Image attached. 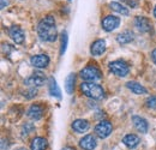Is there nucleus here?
I'll list each match as a JSON object with an SVG mask.
<instances>
[{"label": "nucleus", "instance_id": "f257e3e1", "mask_svg": "<svg viewBox=\"0 0 156 150\" xmlns=\"http://www.w3.org/2000/svg\"><path fill=\"white\" fill-rule=\"evenodd\" d=\"M37 34L39 38L42 41L46 42H53L58 38L57 33V27H55V19L53 16H46L44 18L40 20L37 25Z\"/></svg>", "mask_w": 156, "mask_h": 150}, {"label": "nucleus", "instance_id": "f03ea898", "mask_svg": "<svg viewBox=\"0 0 156 150\" xmlns=\"http://www.w3.org/2000/svg\"><path fill=\"white\" fill-rule=\"evenodd\" d=\"M80 91L89 98L94 100H102L105 97V90L101 85H98L94 82H84L80 83Z\"/></svg>", "mask_w": 156, "mask_h": 150}, {"label": "nucleus", "instance_id": "7ed1b4c3", "mask_svg": "<svg viewBox=\"0 0 156 150\" xmlns=\"http://www.w3.org/2000/svg\"><path fill=\"white\" fill-rule=\"evenodd\" d=\"M80 77L87 82H95V80H100L102 78V73L98 66L89 65L80 71Z\"/></svg>", "mask_w": 156, "mask_h": 150}, {"label": "nucleus", "instance_id": "20e7f679", "mask_svg": "<svg viewBox=\"0 0 156 150\" xmlns=\"http://www.w3.org/2000/svg\"><path fill=\"white\" fill-rule=\"evenodd\" d=\"M109 70L112 73H114L118 77H126L130 72V67L125 61L121 60H117V61H112L108 65Z\"/></svg>", "mask_w": 156, "mask_h": 150}, {"label": "nucleus", "instance_id": "39448f33", "mask_svg": "<svg viewBox=\"0 0 156 150\" xmlns=\"http://www.w3.org/2000/svg\"><path fill=\"white\" fill-rule=\"evenodd\" d=\"M112 130H113L112 124L109 121H107V120H102L95 126V134L98 136V138L103 139V138H107L112 133Z\"/></svg>", "mask_w": 156, "mask_h": 150}, {"label": "nucleus", "instance_id": "423d86ee", "mask_svg": "<svg viewBox=\"0 0 156 150\" xmlns=\"http://www.w3.org/2000/svg\"><path fill=\"white\" fill-rule=\"evenodd\" d=\"M101 25H102V29L105 31H113L120 25V18L117 17V16H112V15L111 16H106L105 18L102 19Z\"/></svg>", "mask_w": 156, "mask_h": 150}, {"label": "nucleus", "instance_id": "0eeeda50", "mask_svg": "<svg viewBox=\"0 0 156 150\" xmlns=\"http://www.w3.org/2000/svg\"><path fill=\"white\" fill-rule=\"evenodd\" d=\"M24 83L27 85H30V87H34V88L35 87H41L46 83V76L43 75L41 71H35L29 78L25 79Z\"/></svg>", "mask_w": 156, "mask_h": 150}, {"label": "nucleus", "instance_id": "6e6552de", "mask_svg": "<svg viewBox=\"0 0 156 150\" xmlns=\"http://www.w3.org/2000/svg\"><path fill=\"white\" fill-rule=\"evenodd\" d=\"M9 35L13 40V42L17 43V45H23V42L25 40L24 31L22 30L20 25H11L10 29H9Z\"/></svg>", "mask_w": 156, "mask_h": 150}, {"label": "nucleus", "instance_id": "1a4fd4ad", "mask_svg": "<svg viewBox=\"0 0 156 150\" xmlns=\"http://www.w3.org/2000/svg\"><path fill=\"white\" fill-rule=\"evenodd\" d=\"M96 145H98V141L93 134H87L79 141V147L83 150H94Z\"/></svg>", "mask_w": 156, "mask_h": 150}, {"label": "nucleus", "instance_id": "9d476101", "mask_svg": "<svg viewBox=\"0 0 156 150\" xmlns=\"http://www.w3.org/2000/svg\"><path fill=\"white\" fill-rule=\"evenodd\" d=\"M135 25L140 33H149L151 31V22L147 17L137 16L135 18Z\"/></svg>", "mask_w": 156, "mask_h": 150}, {"label": "nucleus", "instance_id": "9b49d317", "mask_svg": "<svg viewBox=\"0 0 156 150\" xmlns=\"http://www.w3.org/2000/svg\"><path fill=\"white\" fill-rule=\"evenodd\" d=\"M30 64L34 67L37 69H44L48 66L49 64V56L46 54H37V55H33L30 58Z\"/></svg>", "mask_w": 156, "mask_h": 150}, {"label": "nucleus", "instance_id": "f8f14e48", "mask_svg": "<svg viewBox=\"0 0 156 150\" xmlns=\"http://www.w3.org/2000/svg\"><path fill=\"white\" fill-rule=\"evenodd\" d=\"M27 114L33 120H40L44 114V108H43V106H41L39 103H35V105H31L29 107Z\"/></svg>", "mask_w": 156, "mask_h": 150}, {"label": "nucleus", "instance_id": "ddd939ff", "mask_svg": "<svg viewBox=\"0 0 156 150\" xmlns=\"http://www.w3.org/2000/svg\"><path fill=\"white\" fill-rule=\"evenodd\" d=\"M105 51H106V41L102 38L94 41L90 46V53L94 56L102 55L105 53Z\"/></svg>", "mask_w": 156, "mask_h": 150}, {"label": "nucleus", "instance_id": "4468645a", "mask_svg": "<svg viewBox=\"0 0 156 150\" xmlns=\"http://www.w3.org/2000/svg\"><path fill=\"white\" fill-rule=\"evenodd\" d=\"M132 121H133V125L137 130L142 133H147L148 132V129H149V124L148 121L142 118V116H138V115H133L132 116Z\"/></svg>", "mask_w": 156, "mask_h": 150}, {"label": "nucleus", "instance_id": "2eb2a0df", "mask_svg": "<svg viewBox=\"0 0 156 150\" xmlns=\"http://www.w3.org/2000/svg\"><path fill=\"white\" fill-rule=\"evenodd\" d=\"M89 121L85 120V119H76L72 124H71V127L73 131H76L77 133H83V132L88 131L89 129Z\"/></svg>", "mask_w": 156, "mask_h": 150}, {"label": "nucleus", "instance_id": "dca6fc26", "mask_svg": "<svg viewBox=\"0 0 156 150\" xmlns=\"http://www.w3.org/2000/svg\"><path fill=\"white\" fill-rule=\"evenodd\" d=\"M122 143L129 148V149H135L139 144V137L133 133H129L122 138Z\"/></svg>", "mask_w": 156, "mask_h": 150}, {"label": "nucleus", "instance_id": "f3484780", "mask_svg": "<svg viewBox=\"0 0 156 150\" xmlns=\"http://www.w3.org/2000/svg\"><path fill=\"white\" fill-rule=\"evenodd\" d=\"M47 147H48L47 139L43 137H35L30 143V149L31 150H46Z\"/></svg>", "mask_w": 156, "mask_h": 150}, {"label": "nucleus", "instance_id": "a211bd4d", "mask_svg": "<svg viewBox=\"0 0 156 150\" xmlns=\"http://www.w3.org/2000/svg\"><path fill=\"white\" fill-rule=\"evenodd\" d=\"M133 40H135V34H133L132 31H130V30H125L124 33L119 34L117 36L118 43H120V45L130 43V42H132Z\"/></svg>", "mask_w": 156, "mask_h": 150}, {"label": "nucleus", "instance_id": "6ab92c4d", "mask_svg": "<svg viewBox=\"0 0 156 150\" xmlns=\"http://www.w3.org/2000/svg\"><path fill=\"white\" fill-rule=\"evenodd\" d=\"M126 87H127L132 93H135V94H137V95H144L148 93L147 89H145L142 84H139V83H137V82H133V80L127 82V83H126Z\"/></svg>", "mask_w": 156, "mask_h": 150}, {"label": "nucleus", "instance_id": "aec40b11", "mask_svg": "<svg viewBox=\"0 0 156 150\" xmlns=\"http://www.w3.org/2000/svg\"><path fill=\"white\" fill-rule=\"evenodd\" d=\"M48 90H49L52 96L58 97V98L61 97V93H60V89L57 84V80L53 77H49V79H48Z\"/></svg>", "mask_w": 156, "mask_h": 150}, {"label": "nucleus", "instance_id": "412c9836", "mask_svg": "<svg viewBox=\"0 0 156 150\" xmlns=\"http://www.w3.org/2000/svg\"><path fill=\"white\" fill-rule=\"evenodd\" d=\"M109 7H111L112 11H114V12H117V13H120L121 16H129V13H130V11H129L124 5H121V4L118 2V1H112V2L109 4Z\"/></svg>", "mask_w": 156, "mask_h": 150}, {"label": "nucleus", "instance_id": "4be33fe9", "mask_svg": "<svg viewBox=\"0 0 156 150\" xmlns=\"http://www.w3.org/2000/svg\"><path fill=\"white\" fill-rule=\"evenodd\" d=\"M75 82H76V75L75 73H70V75L66 77V80H65V90L67 94H72L73 90H75Z\"/></svg>", "mask_w": 156, "mask_h": 150}, {"label": "nucleus", "instance_id": "5701e85b", "mask_svg": "<svg viewBox=\"0 0 156 150\" xmlns=\"http://www.w3.org/2000/svg\"><path fill=\"white\" fill-rule=\"evenodd\" d=\"M67 41H69L67 33H62V34H61V47H60V54H61V55H64V53H65V51H66Z\"/></svg>", "mask_w": 156, "mask_h": 150}, {"label": "nucleus", "instance_id": "b1692460", "mask_svg": "<svg viewBox=\"0 0 156 150\" xmlns=\"http://www.w3.org/2000/svg\"><path fill=\"white\" fill-rule=\"evenodd\" d=\"M147 107L149 108H156V96H150L147 100Z\"/></svg>", "mask_w": 156, "mask_h": 150}, {"label": "nucleus", "instance_id": "393cba45", "mask_svg": "<svg viewBox=\"0 0 156 150\" xmlns=\"http://www.w3.org/2000/svg\"><path fill=\"white\" fill-rule=\"evenodd\" d=\"M36 94H37V90H36V88H34V87H31L25 94H24V96L27 97V98H33L34 96H36Z\"/></svg>", "mask_w": 156, "mask_h": 150}, {"label": "nucleus", "instance_id": "a878e982", "mask_svg": "<svg viewBox=\"0 0 156 150\" xmlns=\"http://www.w3.org/2000/svg\"><path fill=\"white\" fill-rule=\"evenodd\" d=\"M126 4L131 5V7H137L138 6V0H125Z\"/></svg>", "mask_w": 156, "mask_h": 150}, {"label": "nucleus", "instance_id": "bb28decb", "mask_svg": "<svg viewBox=\"0 0 156 150\" xmlns=\"http://www.w3.org/2000/svg\"><path fill=\"white\" fill-rule=\"evenodd\" d=\"M151 60L154 61V64L156 65V48L153 49V52H151Z\"/></svg>", "mask_w": 156, "mask_h": 150}, {"label": "nucleus", "instance_id": "cd10ccee", "mask_svg": "<svg viewBox=\"0 0 156 150\" xmlns=\"http://www.w3.org/2000/svg\"><path fill=\"white\" fill-rule=\"evenodd\" d=\"M7 4H9V2H7V0H1V9H4Z\"/></svg>", "mask_w": 156, "mask_h": 150}, {"label": "nucleus", "instance_id": "c85d7f7f", "mask_svg": "<svg viewBox=\"0 0 156 150\" xmlns=\"http://www.w3.org/2000/svg\"><path fill=\"white\" fill-rule=\"evenodd\" d=\"M62 150H76V149L72 148V147H65V148H62Z\"/></svg>", "mask_w": 156, "mask_h": 150}, {"label": "nucleus", "instance_id": "c756f323", "mask_svg": "<svg viewBox=\"0 0 156 150\" xmlns=\"http://www.w3.org/2000/svg\"><path fill=\"white\" fill-rule=\"evenodd\" d=\"M154 17H156V6H155V9H154Z\"/></svg>", "mask_w": 156, "mask_h": 150}]
</instances>
